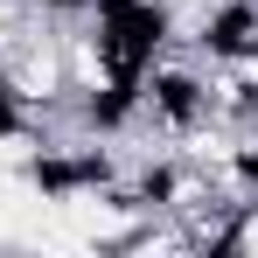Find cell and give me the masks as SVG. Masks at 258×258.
Segmentation results:
<instances>
[{
	"label": "cell",
	"mask_w": 258,
	"mask_h": 258,
	"mask_svg": "<svg viewBox=\"0 0 258 258\" xmlns=\"http://www.w3.org/2000/svg\"><path fill=\"white\" fill-rule=\"evenodd\" d=\"M84 28H91V42H98L105 70H112L119 84H140V77L181 42L174 0H91Z\"/></svg>",
	"instance_id": "cell-1"
},
{
	"label": "cell",
	"mask_w": 258,
	"mask_h": 258,
	"mask_svg": "<svg viewBox=\"0 0 258 258\" xmlns=\"http://www.w3.org/2000/svg\"><path fill=\"white\" fill-rule=\"evenodd\" d=\"M140 126L161 133V140H188V133L210 126V63L196 56H161L147 77H140Z\"/></svg>",
	"instance_id": "cell-2"
},
{
	"label": "cell",
	"mask_w": 258,
	"mask_h": 258,
	"mask_svg": "<svg viewBox=\"0 0 258 258\" xmlns=\"http://www.w3.org/2000/svg\"><path fill=\"white\" fill-rule=\"evenodd\" d=\"M196 63H258V0H203L181 14V42Z\"/></svg>",
	"instance_id": "cell-3"
},
{
	"label": "cell",
	"mask_w": 258,
	"mask_h": 258,
	"mask_svg": "<svg viewBox=\"0 0 258 258\" xmlns=\"http://www.w3.org/2000/svg\"><path fill=\"white\" fill-rule=\"evenodd\" d=\"M42 133H49V119L21 98V84H14V77L0 70V140H42Z\"/></svg>",
	"instance_id": "cell-4"
},
{
	"label": "cell",
	"mask_w": 258,
	"mask_h": 258,
	"mask_svg": "<svg viewBox=\"0 0 258 258\" xmlns=\"http://www.w3.org/2000/svg\"><path fill=\"white\" fill-rule=\"evenodd\" d=\"M28 14H35V21H84L91 0H28Z\"/></svg>",
	"instance_id": "cell-5"
}]
</instances>
